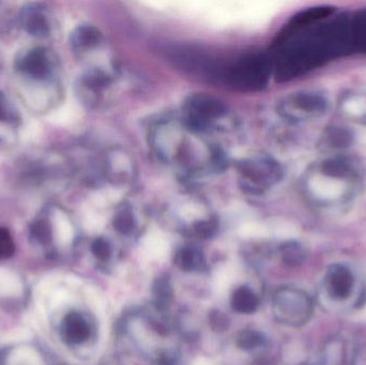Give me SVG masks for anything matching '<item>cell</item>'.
<instances>
[{
  "mask_svg": "<svg viewBox=\"0 0 366 365\" xmlns=\"http://www.w3.org/2000/svg\"><path fill=\"white\" fill-rule=\"evenodd\" d=\"M180 122L162 121L153 133L156 154L168 164L178 165L189 174L217 172L224 166L223 152L217 146L197 138Z\"/></svg>",
  "mask_w": 366,
  "mask_h": 365,
  "instance_id": "1",
  "label": "cell"
},
{
  "mask_svg": "<svg viewBox=\"0 0 366 365\" xmlns=\"http://www.w3.org/2000/svg\"><path fill=\"white\" fill-rule=\"evenodd\" d=\"M228 121L226 105L206 93L191 95L182 106L181 124L197 134L226 128Z\"/></svg>",
  "mask_w": 366,
  "mask_h": 365,
  "instance_id": "2",
  "label": "cell"
},
{
  "mask_svg": "<svg viewBox=\"0 0 366 365\" xmlns=\"http://www.w3.org/2000/svg\"><path fill=\"white\" fill-rule=\"evenodd\" d=\"M269 69L270 65L264 55L247 54L223 67L221 77L235 90L251 92L266 85Z\"/></svg>",
  "mask_w": 366,
  "mask_h": 365,
  "instance_id": "3",
  "label": "cell"
},
{
  "mask_svg": "<svg viewBox=\"0 0 366 365\" xmlns=\"http://www.w3.org/2000/svg\"><path fill=\"white\" fill-rule=\"evenodd\" d=\"M272 309L278 323L301 327L312 317L314 305L310 295L301 289L282 287L273 295Z\"/></svg>",
  "mask_w": 366,
  "mask_h": 365,
  "instance_id": "4",
  "label": "cell"
},
{
  "mask_svg": "<svg viewBox=\"0 0 366 365\" xmlns=\"http://www.w3.org/2000/svg\"><path fill=\"white\" fill-rule=\"evenodd\" d=\"M276 172L270 161L255 156L243 161L239 165L238 180L244 191L256 195L271 186L276 179Z\"/></svg>",
  "mask_w": 366,
  "mask_h": 365,
  "instance_id": "5",
  "label": "cell"
},
{
  "mask_svg": "<svg viewBox=\"0 0 366 365\" xmlns=\"http://www.w3.org/2000/svg\"><path fill=\"white\" fill-rule=\"evenodd\" d=\"M61 340L70 346L82 345L91 336V327L83 313L71 311L67 313L59 326Z\"/></svg>",
  "mask_w": 366,
  "mask_h": 365,
  "instance_id": "6",
  "label": "cell"
},
{
  "mask_svg": "<svg viewBox=\"0 0 366 365\" xmlns=\"http://www.w3.org/2000/svg\"><path fill=\"white\" fill-rule=\"evenodd\" d=\"M0 365H49L40 347L19 344L0 351Z\"/></svg>",
  "mask_w": 366,
  "mask_h": 365,
  "instance_id": "7",
  "label": "cell"
},
{
  "mask_svg": "<svg viewBox=\"0 0 366 365\" xmlns=\"http://www.w3.org/2000/svg\"><path fill=\"white\" fill-rule=\"evenodd\" d=\"M326 285L332 298L335 300H345L351 295L352 289L355 285V277L345 266H331L326 273Z\"/></svg>",
  "mask_w": 366,
  "mask_h": 365,
  "instance_id": "8",
  "label": "cell"
},
{
  "mask_svg": "<svg viewBox=\"0 0 366 365\" xmlns=\"http://www.w3.org/2000/svg\"><path fill=\"white\" fill-rule=\"evenodd\" d=\"M349 344L341 337L328 341L322 352V364L349 365Z\"/></svg>",
  "mask_w": 366,
  "mask_h": 365,
  "instance_id": "9",
  "label": "cell"
},
{
  "mask_svg": "<svg viewBox=\"0 0 366 365\" xmlns=\"http://www.w3.org/2000/svg\"><path fill=\"white\" fill-rule=\"evenodd\" d=\"M231 307L241 314H252L258 307V298L252 289L241 286L233 291L231 295Z\"/></svg>",
  "mask_w": 366,
  "mask_h": 365,
  "instance_id": "10",
  "label": "cell"
},
{
  "mask_svg": "<svg viewBox=\"0 0 366 365\" xmlns=\"http://www.w3.org/2000/svg\"><path fill=\"white\" fill-rule=\"evenodd\" d=\"M175 263L185 273L199 269L203 263L201 252L191 248L180 250L175 256Z\"/></svg>",
  "mask_w": 366,
  "mask_h": 365,
  "instance_id": "11",
  "label": "cell"
},
{
  "mask_svg": "<svg viewBox=\"0 0 366 365\" xmlns=\"http://www.w3.org/2000/svg\"><path fill=\"white\" fill-rule=\"evenodd\" d=\"M152 293L154 295L156 305L160 311L165 309L168 305H171L173 300L174 291L172 289L171 282L167 277H159L156 279L153 284Z\"/></svg>",
  "mask_w": 366,
  "mask_h": 365,
  "instance_id": "12",
  "label": "cell"
},
{
  "mask_svg": "<svg viewBox=\"0 0 366 365\" xmlns=\"http://www.w3.org/2000/svg\"><path fill=\"white\" fill-rule=\"evenodd\" d=\"M281 256L285 265L292 268L299 267L306 259L303 249L297 243H285L281 248Z\"/></svg>",
  "mask_w": 366,
  "mask_h": 365,
  "instance_id": "13",
  "label": "cell"
},
{
  "mask_svg": "<svg viewBox=\"0 0 366 365\" xmlns=\"http://www.w3.org/2000/svg\"><path fill=\"white\" fill-rule=\"evenodd\" d=\"M115 229L122 235H128L132 233L135 227V220H134L133 213L128 208H124L117 212L114 218Z\"/></svg>",
  "mask_w": 366,
  "mask_h": 365,
  "instance_id": "14",
  "label": "cell"
},
{
  "mask_svg": "<svg viewBox=\"0 0 366 365\" xmlns=\"http://www.w3.org/2000/svg\"><path fill=\"white\" fill-rule=\"evenodd\" d=\"M264 341V336L258 331L244 330L239 333L236 344L242 350H252L263 345Z\"/></svg>",
  "mask_w": 366,
  "mask_h": 365,
  "instance_id": "15",
  "label": "cell"
},
{
  "mask_svg": "<svg viewBox=\"0 0 366 365\" xmlns=\"http://www.w3.org/2000/svg\"><path fill=\"white\" fill-rule=\"evenodd\" d=\"M15 240L6 228H0V261H6L15 255Z\"/></svg>",
  "mask_w": 366,
  "mask_h": 365,
  "instance_id": "16",
  "label": "cell"
},
{
  "mask_svg": "<svg viewBox=\"0 0 366 365\" xmlns=\"http://www.w3.org/2000/svg\"><path fill=\"white\" fill-rule=\"evenodd\" d=\"M91 251L96 256L97 259L102 261H108L110 257V253H112V249H110L108 242L102 238L94 240V243L91 245Z\"/></svg>",
  "mask_w": 366,
  "mask_h": 365,
  "instance_id": "17",
  "label": "cell"
},
{
  "mask_svg": "<svg viewBox=\"0 0 366 365\" xmlns=\"http://www.w3.org/2000/svg\"><path fill=\"white\" fill-rule=\"evenodd\" d=\"M217 222L213 220H205L199 221L194 225V231L196 235L201 238H210L217 233Z\"/></svg>",
  "mask_w": 366,
  "mask_h": 365,
  "instance_id": "18",
  "label": "cell"
},
{
  "mask_svg": "<svg viewBox=\"0 0 366 365\" xmlns=\"http://www.w3.org/2000/svg\"><path fill=\"white\" fill-rule=\"evenodd\" d=\"M209 321H210L211 327L215 331H225L228 328V318L219 311H215V312L211 313Z\"/></svg>",
  "mask_w": 366,
  "mask_h": 365,
  "instance_id": "19",
  "label": "cell"
}]
</instances>
